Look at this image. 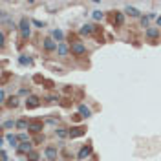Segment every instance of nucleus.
I'll return each mask as SVG.
<instances>
[{
	"mask_svg": "<svg viewBox=\"0 0 161 161\" xmlns=\"http://www.w3.org/2000/svg\"><path fill=\"white\" fill-rule=\"evenodd\" d=\"M19 29H20V33H22V37L28 39V37L31 35V22H29L28 19H22L20 20V24H19Z\"/></svg>",
	"mask_w": 161,
	"mask_h": 161,
	"instance_id": "f03ea898",
	"label": "nucleus"
},
{
	"mask_svg": "<svg viewBox=\"0 0 161 161\" xmlns=\"http://www.w3.org/2000/svg\"><path fill=\"white\" fill-rule=\"evenodd\" d=\"M42 128H44V124H42L40 121H37V123H29V130H31V132H35V134L42 132Z\"/></svg>",
	"mask_w": 161,
	"mask_h": 161,
	"instance_id": "2eb2a0df",
	"label": "nucleus"
},
{
	"mask_svg": "<svg viewBox=\"0 0 161 161\" xmlns=\"http://www.w3.org/2000/svg\"><path fill=\"white\" fill-rule=\"evenodd\" d=\"M158 28L161 29V17H158Z\"/></svg>",
	"mask_w": 161,
	"mask_h": 161,
	"instance_id": "7c9ffc66",
	"label": "nucleus"
},
{
	"mask_svg": "<svg viewBox=\"0 0 161 161\" xmlns=\"http://www.w3.org/2000/svg\"><path fill=\"white\" fill-rule=\"evenodd\" d=\"M72 53H73L75 57H82V55L86 53V46H84L82 42H72Z\"/></svg>",
	"mask_w": 161,
	"mask_h": 161,
	"instance_id": "7ed1b4c3",
	"label": "nucleus"
},
{
	"mask_svg": "<svg viewBox=\"0 0 161 161\" xmlns=\"http://www.w3.org/2000/svg\"><path fill=\"white\" fill-rule=\"evenodd\" d=\"M6 101V92H4V88L0 90V102H4Z\"/></svg>",
	"mask_w": 161,
	"mask_h": 161,
	"instance_id": "c85d7f7f",
	"label": "nucleus"
},
{
	"mask_svg": "<svg viewBox=\"0 0 161 161\" xmlns=\"http://www.w3.org/2000/svg\"><path fill=\"white\" fill-rule=\"evenodd\" d=\"M4 137H6V141H7V143H9V146H13V148H19V137H17L15 134H9V132H7Z\"/></svg>",
	"mask_w": 161,
	"mask_h": 161,
	"instance_id": "0eeeda50",
	"label": "nucleus"
},
{
	"mask_svg": "<svg viewBox=\"0 0 161 161\" xmlns=\"http://www.w3.org/2000/svg\"><path fill=\"white\" fill-rule=\"evenodd\" d=\"M59 161H62V159H59Z\"/></svg>",
	"mask_w": 161,
	"mask_h": 161,
	"instance_id": "2f4dec72",
	"label": "nucleus"
},
{
	"mask_svg": "<svg viewBox=\"0 0 161 161\" xmlns=\"http://www.w3.org/2000/svg\"><path fill=\"white\" fill-rule=\"evenodd\" d=\"M48 101H50V102H55V101H57V97H55V95H50V97H48Z\"/></svg>",
	"mask_w": 161,
	"mask_h": 161,
	"instance_id": "c756f323",
	"label": "nucleus"
},
{
	"mask_svg": "<svg viewBox=\"0 0 161 161\" xmlns=\"http://www.w3.org/2000/svg\"><path fill=\"white\" fill-rule=\"evenodd\" d=\"M19 104H20V101L19 97H9V102H7V108H19Z\"/></svg>",
	"mask_w": 161,
	"mask_h": 161,
	"instance_id": "aec40b11",
	"label": "nucleus"
},
{
	"mask_svg": "<svg viewBox=\"0 0 161 161\" xmlns=\"http://www.w3.org/2000/svg\"><path fill=\"white\" fill-rule=\"evenodd\" d=\"M146 37L148 39H158L159 37V28H148L146 29Z\"/></svg>",
	"mask_w": 161,
	"mask_h": 161,
	"instance_id": "4468645a",
	"label": "nucleus"
},
{
	"mask_svg": "<svg viewBox=\"0 0 161 161\" xmlns=\"http://www.w3.org/2000/svg\"><path fill=\"white\" fill-rule=\"evenodd\" d=\"M92 17H94V20H101L102 19V11H94Z\"/></svg>",
	"mask_w": 161,
	"mask_h": 161,
	"instance_id": "393cba45",
	"label": "nucleus"
},
{
	"mask_svg": "<svg viewBox=\"0 0 161 161\" xmlns=\"http://www.w3.org/2000/svg\"><path fill=\"white\" fill-rule=\"evenodd\" d=\"M31 24H33V26H37V28H40V29H42V28L46 26L44 22H40V20H37V19H33V20H31Z\"/></svg>",
	"mask_w": 161,
	"mask_h": 161,
	"instance_id": "b1692460",
	"label": "nucleus"
},
{
	"mask_svg": "<svg viewBox=\"0 0 161 161\" xmlns=\"http://www.w3.org/2000/svg\"><path fill=\"white\" fill-rule=\"evenodd\" d=\"M19 64H20V66H29V64H33V59L28 57V55H20V57H19Z\"/></svg>",
	"mask_w": 161,
	"mask_h": 161,
	"instance_id": "f3484780",
	"label": "nucleus"
},
{
	"mask_svg": "<svg viewBox=\"0 0 161 161\" xmlns=\"http://www.w3.org/2000/svg\"><path fill=\"white\" fill-rule=\"evenodd\" d=\"M13 126H17V121H13V119H7V121L2 123V128H4V130H9V128H13Z\"/></svg>",
	"mask_w": 161,
	"mask_h": 161,
	"instance_id": "412c9836",
	"label": "nucleus"
},
{
	"mask_svg": "<svg viewBox=\"0 0 161 161\" xmlns=\"http://www.w3.org/2000/svg\"><path fill=\"white\" fill-rule=\"evenodd\" d=\"M19 94H20V95H28V94H29V90H28V88H20Z\"/></svg>",
	"mask_w": 161,
	"mask_h": 161,
	"instance_id": "cd10ccee",
	"label": "nucleus"
},
{
	"mask_svg": "<svg viewBox=\"0 0 161 161\" xmlns=\"http://www.w3.org/2000/svg\"><path fill=\"white\" fill-rule=\"evenodd\" d=\"M148 17H141V24H143V26H145V28H146V26H148Z\"/></svg>",
	"mask_w": 161,
	"mask_h": 161,
	"instance_id": "a878e982",
	"label": "nucleus"
},
{
	"mask_svg": "<svg viewBox=\"0 0 161 161\" xmlns=\"http://www.w3.org/2000/svg\"><path fill=\"white\" fill-rule=\"evenodd\" d=\"M44 156H46L48 161H57L59 159V150H57V146H53V145L46 146V148H44Z\"/></svg>",
	"mask_w": 161,
	"mask_h": 161,
	"instance_id": "f257e3e1",
	"label": "nucleus"
},
{
	"mask_svg": "<svg viewBox=\"0 0 161 161\" xmlns=\"http://www.w3.org/2000/svg\"><path fill=\"white\" fill-rule=\"evenodd\" d=\"M55 136L60 137V139H64V137H68V136H70V132H68L66 128H57V130H55Z\"/></svg>",
	"mask_w": 161,
	"mask_h": 161,
	"instance_id": "6ab92c4d",
	"label": "nucleus"
},
{
	"mask_svg": "<svg viewBox=\"0 0 161 161\" xmlns=\"http://www.w3.org/2000/svg\"><path fill=\"white\" fill-rule=\"evenodd\" d=\"M57 53H59L60 57H66V55L70 53V48H68V46H66L64 42H60L59 46H57Z\"/></svg>",
	"mask_w": 161,
	"mask_h": 161,
	"instance_id": "ddd939ff",
	"label": "nucleus"
},
{
	"mask_svg": "<svg viewBox=\"0 0 161 161\" xmlns=\"http://www.w3.org/2000/svg\"><path fill=\"white\" fill-rule=\"evenodd\" d=\"M19 141H20V143H26V141H28V136H26V134H20Z\"/></svg>",
	"mask_w": 161,
	"mask_h": 161,
	"instance_id": "bb28decb",
	"label": "nucleus"
},
{
	"mask_svg": "<svg viewBox=\"0 0 161 161\" xmlns=\"http://www.w3.org/2000/svg\"><path fill=\"white\" fill-rule=\"evenodd\" d=\"M79 114H80V117H84V119H86V117H90V115H92V110H90L86 104H79Z\"/></svg>",
	"mask_w": 161,
	"mask_h": 161,
	"instance_id": "f8f14e48",
	"label": "nucleus"
},
{
	"mask_svg": "<svg viewBox=\"0 0 161 161\" xmlns=\"http://www.w3.org/2000/svg\"><path fill=\"white\" fill-rule=\"evenodd\" d=\"M42 46H44V50H46V51H55L59 44H57V42H55L53 39H44Z\"/></svg>",
	"mask_w": 161,
	"mask_h": 161,
	"instance_id": "39448f33",
	"label": "nucleus"
},
{
	"mask_svg": "<svg viewBox=\"0 0 161 161\" xmlns=\"http://www.w3.org/2000/svg\"><path fill=\"white\" fill-rule=\"evenodd\" d=\"M112 13H114V15H112V22L121 26V24H123V20H124V15H123L121 11H112Z\"/></svg>",
	"mask_w": 161,
	"mask_h": 161,
	"instance_id": "9b49d317",
	"label": "nucleus"
},
{
	"mask_svg": "<svg viewBox=\"0 0 161 161\" xmlns=\"http://www.w3.org/2000/svg\"><path fill=\"white\" fill-rule=\"evenodd\" d=\"M31 146H33V145H31L29 141H26V143H20V145H19V152H20V154H26V156H28V154L31 152Z\"/></svg>",
	"mask_w": 161,
	"mask_h": 161,
	"instance_id": "9d476101",
	"label": "nucleus"
},
{
	"mask_svg": "<svg viewBox=\"0 0 161 161\" xmlns=\"http://www.w3.org/2000/svg\"><path fill=\"white\" fill-rule=\"evenodd\" d=\"M51 37H53V39H55L60 44V42H62V39H64V33H62L60 29H53V31H51Z\"/></svg>",
	"mask_w": 161,
	"mask_h": 161,
	"instance_id": "a211bd4d",
	"label": "nucleus"
},
{
	"mask_svg": "<svg viewBox=\"0 0 161 161\" xmlns=\"http://www.w3.org/2000/svg\"><path fill=\"white\" fill-rule=\"evenodd\" d=\"M90 154H92V146H90V145H84V146H82V148L79 150V159H80V161L86 159Z\"/></svg>",
	"mask_w": 161,
	"mask_h": 161,
	"instance_id": "6e6552de",
	"label": "nucleus"
},
{
	"mask_svg": "<svg viewBox=\"0 0 161 161\" xmlns=\"http://www.w3.org/2000/svg\"><path fill=\"white\" fill-rule=\"evenodd\" d=\"M28 159L29 161H39V154H37V152H29V154H28Z\"/></svg>",
	"mask_w": 161,
	"mask_h": 161,
	"instance_id": "5701e85b",
	"label": "nucleus"
},
{
	"mask_svg": "<svg viewBox=\"0 0 161 161\" xmlns=\"http://www.w3.org/2000/svg\"><path fill=\"white\" fill-rule=\"evenodd\" d=\"M79 33L80 35H92V33H94V26H92V24H84L79 29Z\"/></svg>",
	"mask_w": 161,
	"mask_h": 161,
	"instance_id": "dca6fc26",
	"label": "nucleus"
},
{
	"mask_svg": "<svg viewBox=\"0 0 161 161\" xmlns=\"http://www.w3.org/2000/svg\"><path fill=\"white\" fill-rule=\"evenodd\" d=\"M77 161H80V159H77Z\"/></svg>",
	"mask_w": 161,
	"mask_h": 161,
	"instance_id": "473e14b6",
	"label": "nucleus"
},
{
	"mask_svg": "<svg viewBox=\"0 0 161 161\" xmlns=\"http://www.w3.org/2000/svg\"><path fill=\"white\" fill-rule=\"evenodd\" d=\"M17 128H20V130L29 128V123H28V119H19V121H17Z\"/></svg>",
	"mask_w": 161,
	"mask_h": 161,
	"instance_id": "4be33fe9",
	"label": "nucleus"
},
{
	"mask_svg": "<svg viewBox=\"0 0 161 161\" xmlns=\"http://www.w3.org/2000/svg\"><path fill=\"white\" fill-rule=\"evenodd\" d=\"M39 97H35V95H28V99H26V108L28 110H33V108H37L40 102H39Z\"/></svg>",
	"mask_w": 161,
	"mask_h": 161,
	"instance_id": "20e7f679",
	"label": "nucleus"
},
{
	"mask_svg": "<svg viewBox=\"0 0 161 161\" xmlns=\"http://www.w3.org/2000/svg\"><path fill=\"white\" fill-rule=\"evenodd\" d=\"M124 13H126V15H130V17H134V19L141 17V11H139V9H136L134 6H126V7H124Z\"/></svg>",
	"mask_w": 161,
	"mask_h": 161,
	"instance_id": "1a4fd4ad",
	"label": "nucleus"
},
{
	"mask_svg": "<svg viewBox=\"0 0 161 161\" xmlns=\"http://www.w3.org/2000/svg\"><path fill=\"white\" fill-rule=\"evenodd\" d=\"M84 134H86V128H84V126H75V128L70 130V137H72V139L80 137V136H84Z\"/></svg>",
	"mask_w": 161,
	"mask_h": 161,
	"instance_id": "423d86ee",
	"label": "nucleus"
}]
</instances>
